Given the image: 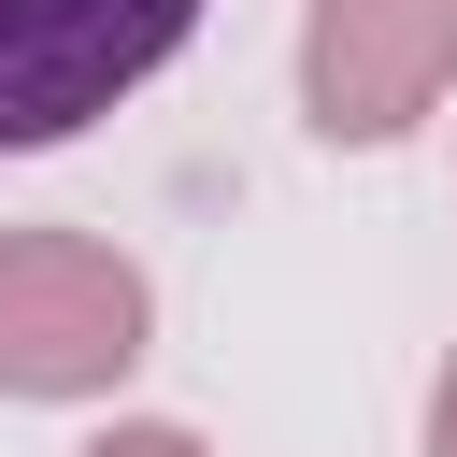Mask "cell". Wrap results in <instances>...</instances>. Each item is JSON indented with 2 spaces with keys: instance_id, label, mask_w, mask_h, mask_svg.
<instances>
[{
  "instance_id": "obj_1",
  "label": "cell",
  "mask_w": 457,
  "mask_h": 457,
  "mask_svg": "<svg viewBox=\"0 0 457 457\" xmlns=\"http://www.w3.org/2000/svg\"><path fill=\"white\" fill-rule=\"evenodd\" d=\"M200 0H0V157H43L100 129L129 86L186 57Z\"/></svg>"
},
{
  "instance_id": "obj_2",
  "label": "cell",
  "mask_w": 457,
  "mask_h": 457,
  "mask_svg": "<svg viewBox=\"0 0 457 457\" xmlns=\"http://www.w3.org/2000/svg\"><path fill=\"white\" fill-rule=\"evenodd\" d=\"M143 357V271L86 228H0V400H100Z\"/></svg>"
},
{
  "instance_id": "obj_3",
  "label": "cell",
  "mask_w": 457,
  "mask_h": 457,
  "mask_svg": "<svg viewBox=\"0 0 457 457\" xmlns=\"http://www.w3.org/2000/svg\"><path fill=\"white\" fill-rule=\"evenodd\" d=\"M457 86V0H314L300 14V100L328 143H400Z\"/></svg>"
},
{
  "instance_id": "obj_4",
  "label": "cell",
  "mask_w": 457,
  "mask_h": 457,
  "mask_svg": "<svg viewBox=\"0 0 457 457\" xmlns=\"http://www.w3.org/2000/svg\"><path fill=\"white\" fill-rule=\"evenodd\" d=\"M86 457H200L186 428H114V443H86Z\"/></svg>"
},
{
  "instance_id": "obj_5",
  "label": "cell",
  "mask_w": 457,
  "mask_h": 457,
  "mask_svg": "<svg viewBox=\"0 0 457 457\" xmlns=\"http://www.w3.org/2000/svg\"><path fill=\"white\" fill-rule=\"evenodd\" d=\"M428 457H457V371H443V400H428Z\"/></svg>"
}]
</instances>
